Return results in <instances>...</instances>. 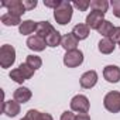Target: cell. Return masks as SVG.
I'll return each mask as SVG.
<instances>
[{
  "label": "cell",
  "mask_w": 120,
  "mask_h": 120,
  "mask_svg": "<svg viewBox=\"0 0 120 120\" xmlns=\"http://www.w3.org/2000/svg\"><path fill=\"white\" fill-rule=\"evenodd\" d=\"M54 19L61 26L68 24L72 19V4L69 2H62L54 10Z\"/></svg>",
  "instance_id": "1"
},
{
  "label": "cell",
  "mask_w": 120,
  "mask_h": 120,
  "mask_svg": "<svg viewBox=\"0 0 120 120\" xmlns=\"http://www.w3.org/2000/svg\"><path fill=\"white\" fill-rule=\"evenodd\" d=\"M23 4H24V7H26V10H31V9H34L35 6H37V2L35 0H33V2H23Z\"/></svg>",
  "instance_id": "30"
},
{
  "label": "cell",
  "mask_w": 120,
  "mask_h": 120,
  "mask_svg": "<svg viewBox=\"0 0 120 120\" xmlns=\"http://www.w3.org/2000/svg\"><path fill=\"white\" fill-rule=\"evenodd\" d=\"M103 76L110 83H117L120 81V68L116 65H107L103 69Z\"/></svg>",
  "instance_id": "8"
},
{
  "label": "cell",
  "mask_w": 120,
  "mask_h": 120,
  "mask_svg": "<svg viewBox=\"0 0 120 120\" xmlns=\"http://www.w3.org/2000/svg\"><path fill=\"white\" fill-rule=\"evenodd\" d=\"M103 17H105V13H100V11H90V14L86 17V26H88L89 28L98 30V28L100 27V24L105 21Z\"/></svg>",
  "instance_id": "9"
},
{
  "label": "cell",
  "mask_w": 120,
  "mask_h": 120,
  "mask_svg": "<svg viewBox=\"0 0 120 120\" xmlns=\"http://www.w3.org/2000/svg\"><path fill=\"white\" fill-rule=\"evenodd\" d=\"M26 64H27V65H28L31 69L37 71L38 68H41V65H42V61H41V58H40V56H37V55H27Z\"/></svg>",
  "instance_id": "23"
},
{
  "label": "cell",
  "mask_w": 120,
  "mask_h": 120,
  "mask_svg": "<svg viewBox=\"0 0 120 120\" xmlns=\"http://www.w3.org/2000/svg\"><path fill=\"white\" fill-rule=\"evenodd\" d=\"M3 113L9 117H14L20 113V103L16 102V100H6L3 103V107H2Z\"/></svg>",
  "instance_id": "12"
},
{
  "label": "cell",
  "mask_w": 120,
  "mask_h": 120,
  "mask_svg": "<svg viewBox=\"0 0 120 120\" xmlns=\"http://www.w3.org/2000/svg\"><path fill=\"white\" fill-rule=\"evenodd\" d=\"M98 31H99V34H102L103 37L109 38V37L113 34V31H114V27H113V24H112L110 21L105 20V21L100 24V27L98 28Z\"/></svg>",
  "instance_id": "20"
},
{
  "label": "cell",
  "mask_w": 120,
  "mask_h": 120,
  "mask_svg": "<svg viewBox=\"0 0 120 120\" xmlns=\"http://www.w3.org/2000/svg\"><path fill=\"white\" fill-rule=\"evenodd\" d=\"M89 99L83 95H76L71 100V109L78 113H88L89 112Z\"/></svg>",
  "instance_id": "6"
},
{
  "label": "cell",
  "mask_w": 120,
  "mask_h": 120,
  "mask_svg": "<svg viewBox=\"0 0 120 120\" xmlns=\"http://www.w3.org/2000/svg\"><path fill=\"white\" fill-rule=\"evenodd\" d=\"M72 34L78 38V40H85L89 35V27L86 24H76L72 30Z\"/></svg>",
  "instance_id": "16"
},
{
  "label": "cell",
  "mask_w": 120,
  "mask_h": 120,
  "mask_svg": "<svg viewBox=\"0 0 120 120\" xmlns=\"http://www.w3.org/2000/svg\"><path fill=\"white\" fill-rule=\"evenodd\" d=\"M2 23H3L4 26H17V24H21L20 17L13 16V14H9V13L2 16Z\"/></svg>",
  "instance_id": "24"
},
{
  "label": "cell",
  "mask_w": 120,
  "mask_h": 120,
  "mask_svg": "<svg viewBox=\"0 0 120 120\" xmlns=\"http://www.w3.org/2000/svg\"><path fill=\"white\" fill-rule=\"evenodd\" d=\"M62 2H61V0H45V2H44V4L47 6V7H54V10L59 6V4H61Z\"/></svg>",
  "instance_id": "28"
},
{
  "label": "cell",
  "mask_w": 120,
  "mask_h": 120,
  "mask_svg": "<svg viewBox=\"0 0 120 120\" xmlns=\"http://www.w3.org/2000/svg\"><path fill=\"white\" fill-rule=\"evenodd\" d=\"M78 41H79V40H78L72 33H69V34H67V35L62 37L61 45H62L64 49H67V51H74V49H76V47H78Z\"/></svg>",
  "instance_id": "14"
},
{
  "label": "cell",
  "mask_w": 120,
  "mask_h": 120,
  "mask_svg": "<svg viewBox=\"0 0 120 120\" xmlns=\"http://www.w3.org/2000/svg\"><path fill=\"white\" fill-rule=\"evenodd\" d=\"M75 114L72 112H64L62 116H61V120H75Z\"/></svg>",
  "instance_id": "29"
},
{
  "label": "cell",
  "mask_w": 120,
  "mask_h": 120,
  "mask_svg": "<svg viewBox=\"0 0 120 120\" xmlns=\"http://www.w3.org/2000/svg\"><path fill=\"white\" fill-rule=\"evenodd\" d=\"M37 35H40V37H42V38H47L52 31H55V28L48 23V21H40V23H37Z\"/></svg>",
  "instance_id": "15"
},
{
  "label": "cell",
  "mask_w": 120,
  "mask_h": 120,
  "mask_svg": "<svg viewBox=\"0 0 120 120\" xmlns=\"http://www.w3.org/2000/svg\"><path fill=\"white\" fill-rule=\"evenodd\" d=\"M2 7H6L9 10V14H13V16H23L26 13V7L23 4V2L20 0H10V2H3L2 3Z\"/></svg>",
  "instance_id": "7"
},
{
  "label": "cell",
  "mask_w": 120,
  "mask_h": 120,
  "mask_svg": "<svg viewBox=\"0 0 120 120\" xmlns=\"http://www.w3.org/2000/svg\"><path fill=\"white\" fill-rule=\"evenodd\" d=\"M27 47L30 49H34V51H44L47 47V41H45V38L35 34L27 40Z\"/></svg>",
  "instance_id": "11"
},
{
  "label": "cell",
  "mask_w": 120,
  "mask_h": 120,
  "mask_svg": "<svg viewBox=\"0 0 120 120\" xmlns=\"http://www.w3.org/2000/svg\"><path fill=\"white\" fill-rule=\"evenodd\" d=\"M90 7H92L93 11L106 13L107 7H109V3L106 2V0H92V2H90Z\"/></svg>",
  "instance_id": "22"
},
{
  "label": "cell",
  "mask_w": 120,
  "mask_h": 120,
  "mask_svg": "<svg viewBox=\"0 0 120 120\" xmlns=\"http://www.w3.org/2000/svg\"><path fill=\"white\" fill-rule=\"evenodd\" d=\"M98 82V74L95 71H88L81 76V86L83 89H90Z\"/></svg>",
  "instance_id": "10"
},
{
  "label": "cell",
  "mask_w": 120,
  "mask_h": 120,
  "mask_svg": "<svg viewBox=\"0 0 120 120\" xmlns=\"http://www.w3.org/2000/svg\"><path fill=\"white\" fill-rule=\"evenodd\" d=\"M110 40H112L113 42H119V44H120V27H116V28H114L113 34L110 35Z\"/></svg>",
  "instance_id": "27"
},
{
  "label": "cell",
  "mask_w": 120,
  "mask_h": 120,
  "mask_svg": "<svg viewBox=\"0 0 120 120\" xmlns=\"http://www.w3.org/2000/svg\"><path fill=\"white\" fill-rule=\"evenodd\" d=\"M103 105L109 112L119 113L120 112V92H117V90L109 92L103 99Z\"/></svg>",
  "instance_id": "4"
},
{
  "label": "cell",
  "mask_w": 120,
  "mask_h": 120,
  "mask_svg": "<svg viewBox=\"0 0 120 120\" xmlns=\"http://www.w3.org/2000/svg\"><path fill=\"white\" fill-rule=\"evenodd\" d=\"M21 120H28V119H27V117H24V119H21Z\"/></svg>",
  "instance_id": "32"
},
{
  "label": "cell",
  "mask_w": 120,
  "mask_h": 120,
  "mask_svg": "<svg viewBox=\"0 0 120 120\" xmlns=\"http://www.w3.org/2000/svg\"><path fill=\"white\" fill-rule=\"evenodd\" d=\"M45 41H47V45H48V47H56V45H59V44L62 42V37H61V34L55 30V31H52V33L45 38Z\"/></svg>",
  "instance_id": "21"
},
{
  "label": "cell",
  "mask_w": 120,
  "mask_h": 120,
  "mask_svg": "<svg viewBox=\"0 0 120 120\" xmlns=\"http://www.w3.org/2000/svg\"><path fill=\"white\" fill-rule=\"evenodd\" d=\"M74 6L76 9H79L81 11H85L90 6V2H88V0H79V2H74Z\"/></svg>",
  "instance_id": "25"
},
{
  "label": "cell",
  "mask_w": 120,
  "mask_h": 120,
  "mask_svg": "<svg viewBox=\"0 0 120 120\" xmlns=\"http://www.w3.org/2000/svg\"><path fill=\"white\" fill-rule=\"evenodd\" d=\"M83 62V54L79 49H74V51H67L65 56H64V64L68 68H76Z\"/></svg>",
  "instance_id": "5"
},
{
  "label": "cell",
  "mask_w": 120,
  "mask_h": 120,
  "mask_svg": "<svg viewBox=\"0 0 120 120\" xmlns=\"http://www.w3.org/2000/svg\"><path fill=\"white\" fill-rule=\"evenodd\" d=\"M75 120H90V117H89L86 113H79V114L75 117Z\"/></svg>",
  "instance_id": "31"
},
{
  "label": "cell",
  "mask_w": 120,
  "mask_h": 120,
  "mask_svg": "<svg viewBox=\"0 0 120 120\" xmlns=\"http://www.w3.org/2000/svg\"><path fill=\"white\" fill-rule=\"evenodd\" d=\"M33 75H34V69H31L27 64H21L19 68H16L10 72V78L17 83H23L24 81L30 79Z\"/></svg>",
  "instance_id": "3"
},
{
  "label": "cell",
  "mask_w": 120,
  "mask_h": 120,
  "mask_svg": "<svg viewBox=\"0 0 120 120\" xmlns=\"http://www.w3.org/2000/svg\"><path fill=\"white\" fill-rule=\"evenodd\" d=\"M114 42L110 38H103L99 41V51L102 54H112L114 51Z\"/></svg>",
  "instance_id": "18"
},
{
  "label": "cell",
  "mask_w": 120,
  "mask_h": 120,
  "mask_svg": "<svg viewBox=\"0 0 120 120\" xmlns=\"http://www.w3.org/2000/svg\"><path fill=\"white\" fill-rule=\"evenodd\" d=\"M112 7H113V14L120 19V0H112Z\"/></svg>",
  "instance_id": "26"
},
{
  "label": "cell",
  "mask_w": 120,
  "mask_h": 120,
  "mask_svg": "<svg viewBox=\"0 0 120 120\" xmlns=\"http://www.w3.org/2000/svg\"><path fill=\"white\" fill-rule=\"evenodd\" d=\"M19 30H20V34H23V35L31 34L34 30H37V23H34L33 20H26L20 24Z\"/></svg>",
  "instance_id": "19"
},
{
  "label": "cell",
  "mask_w": 120,
  "mask_h": 120,
  "mask_svg": "<svg viewBox=\"0 0 120 120\" xmlns=\"http://www.w3.org/2000/svg\"><path fill=\"white\" fill-rule=\"evenodd\" d=\"M13 98H14V100L19 102V103H26V102H28V100L31 99V90H30L28 88L21 86V88H19V89L14 90Z\"/></svg>",
  "instance_id": "13"
},
{
  "label": "cell",
  "mask_w": 120,
  "mask_h": 120,
  "mask_svg": "<svg viewBox=\"0 0 120 120\" xmlns=\"http://www.w3.org/2000/svg\"><path fill=\"white\" fill-rule=\"evenodd\" d=\"M16 61V49L13 45L4 44L0 48V65L2 68H9Z\"/></svg>",
  "instance_id": "2"
},
{
  "label": "cell",
  "mask_w": 120,
  "mask_h": 120,
  "mask_svg": "<svg viewBox=\"0 0 120 120\" xmlns=\"http://www.w3.org/2000/svg\"><path fill=\"white\" fill-rule=\"evenodd\" d=\"M26 117H27L28 120H54L51 114H48V113H41V112L34 110V109L28 110L27 114H26Z\"/></svg>",
  "instance_id": "17"
}]
</instances>
